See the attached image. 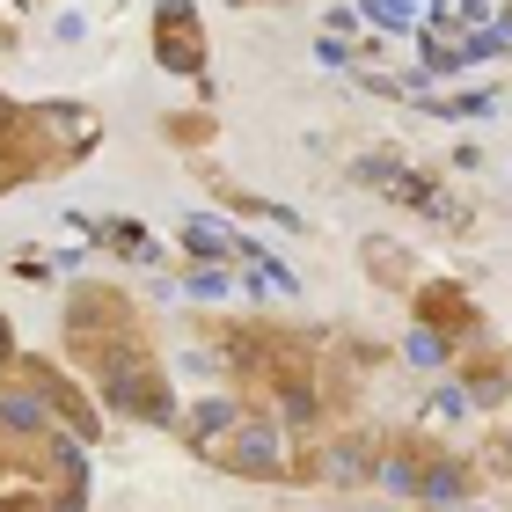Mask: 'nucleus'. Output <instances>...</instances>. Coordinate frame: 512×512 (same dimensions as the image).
Masks as SVG:
<instances>
[{"label":"nucleus","instance_id":"7ed1b4c3","mask_svg":"<svg viewBox=\"0 0 512 512\" xmlns=\"http://www.w3.org/2000/svg\"><path fill=\"white\" fill-rule=\"evenodd\" d=\"M505 381H512V359H505V352H476V359H461V395H469V403H498Z\"/></svg>","mask_w":512,"mask_h":512},{"label":"nucleus","instance_id":"423d86ee","mask_svg":"<svg viewBox=\"0 0 512 512\" xmlns=\"http://www.w3.org/2000/svg\"><path fill=\"white\" fill-rule=\"evenodd\" d=\"M366 8H374L381 22H410V0H366Z\"/></svg>","mask_w":512,"mask_h":512},{"label":"nucleus","instance_id":"0eeeda50","mask_svg":"<svg viewBox=\"0 0 512 512\" xmlns=\"http://www.w3.org/2000/svg\"><path fill=\"white\" fill-rule=\"evenodd\" d=\"M8 118H15V103H8V96H0V125H8Z\"/></svg>","mask_w":512,"mask_h":512},{"label":"nucleus","instance_id":"f257e3e1","mask_svg":"<svg viewBox=\"0 0 512 512\" xmlns=\"http://www.w3.org/2000/svg\"><path fill=\"white\" fill-rule=\"evenodd\" d=\"M154 59L183 81H205V22L191 0H161L154 8Z\"/></svg>","mask_w":512,"mask_h":512},{"label":"nucleus","instance_id":"20e7f679","mask_svg":"<svg viewBox=\"0 0 512 512\" xmlns=\"http://www.w3.org/2000/svg\"><path fill=\"white\" fill-rule=\"evenodd\" d=\"M169 139H183V147H191V139H213V118H176Z\"/></svg>","mask_w":512,"mask_h":512},{"label":"nucleus","instance_id":"39448f33","mask_svg":"<svg viewBox=\"0 0 512 512\" xmlns=\"http://www.w3.org/2000/svg\"><path fill=\"white\" fill-rule=\"evenodd\" d=\"M483 454H491V469H505V476H512V432H498V439H491Z\"/></svg>","mask_w":512,"mask_h":512},{"label":"nucleus","instance_id":"f03ea898","mask_svg":"<svg viewBox=\"0 0 512 512\" xmlns=\"http://www.w3.org/2000/svg\"><path fill=\"white\" fill-rule=\"evenodd\" d=\"M417 322L439 337V330H461L469 337L476 330V308H469V293L461 286H417Z\"/></svg>","mask_w":512,"mask_h":512}]
</instances>
